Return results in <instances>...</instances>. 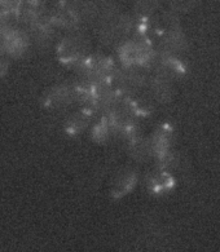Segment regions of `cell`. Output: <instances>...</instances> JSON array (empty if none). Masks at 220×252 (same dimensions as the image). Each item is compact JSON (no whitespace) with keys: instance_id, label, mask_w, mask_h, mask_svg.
<instances>
[{"instance_id":"3","label":"cell","mask_w":220,"mask_h":252,"mask_svg":"<svg viewBox=\"0 0 220 252\" xmlns=\"http://www.w3.org/2000/svg\"><path fill=\"white\" fill-rule=\"evenodd\" d=\"M166 49L169 51V52H174L178 53L180 51L184 49L185 47V40L183 38L182 35L179 32H172L170 34L167 38H166Z\"/></svg>"},{"instance_id":"4","label":"cell","mask_w":220,"mask_h":252,"mask_svg":"<svg viewBox=\"0 0 220 252\" xmlns=\"http://www.w3.org/2000/svg\"><path fill=\"white\" fill-rule=\"evenodd\" d=\"M153 94L158 101H167L171 97V87L166 80L159 79L153 86Z\"/></svg>"},{"instance_id":"1","label":"cell","mask_w":220,"mask_h":252,"mask_svg":"<svg viewBox=\"0 0 220 252\" xmlns=\"http://www.w3.org/2000/svg\"><path fill=\"white\" fill-rule=\"evenodd\" d=\"M120 59L126 65H144L151 60L150 48L145 43L130 42L120 49Z\"/></svg>"},{"instance_id":"6","label":"cell","mask_w":220,"mask_h":252,"mask_svg":"<svg viewBox=\"0 0 220 252\" xmlns=\"http://www.w3.org/2000/svg\"><path fill=\"white\" fill-rule=\"evenodd\" d=\"M132 184H134V177L131 176V175L122 176L119 180H118L117 184H115V190H117V193L123 194L131 189Z\"/></svg>"},{"instance_id":"7","label":"cell","mask_w":220,"mask_h":252,"mask_svg":"<svg viewBox=\"0 0 220 252\" xmlns=\"http://www.w3.org/2000/svg\"><path fill=\"white\" fill-rule=\"evenodd\" d=\"M194 3V0H172V7L178 11H186Z\"/></svg>"},{"instance_id":"2","label":"cell","mask_w":220,"mask_h":252,"mask_svg":"<svg viewBox=\"0 0 220 252\" xmlns=\"http://www.w3.org/2000/svg\"><path fill=\"white\" fill-rule=\"evenodd\" d=\"M62 56L68 60H76L79 59L80 55L83 52V44L80 43V40L75 38L68 39L64 42L61 47Z\"/></svg>"},{"instance_id":"5","label":"cell","mask_w":220,"mask_h":252,"mask_svg":"<svg viewBox=\"0 0 220 252\" xmlns=\"http://www.w3.org/2000/svg\"><path fill=\"white\" fill-rule=\"evenodd\" d=\"M157 7V0H136L135 3V8L138 13L143 14V16H148L151 12L154 11Z\"/></svg>"}]
</instances>
